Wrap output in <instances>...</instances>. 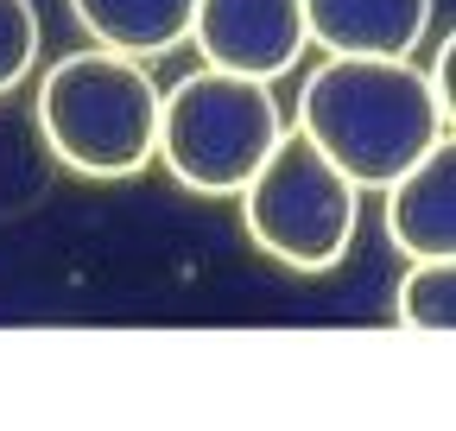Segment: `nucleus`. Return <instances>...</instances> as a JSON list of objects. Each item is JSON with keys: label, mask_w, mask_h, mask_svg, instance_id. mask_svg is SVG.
Returning a JSON list of instances; mask_svg holds the SVG:
<instances>
[{"label": "nucleus", "mask_w": 456, "mask_h": 431, "mask_svg": "<svg viewBox=\"0 0 456 431\" xmlns=\"http://www.w3.org/2000/svg\"><path fill=\"white\" fill-rule=\"evenodd\" d=\"M292 127L355 191H387L450 134V115L412 58H323L298 89Z\"/></svg>", "instance_id": "nucleus-1"}, {"label": "nucleus", "mask_w": 456, "mask_h": 431, "mask_svg": "<svg viewBox=\"0 0 456 431\" xmlns=\"http://www.w3.org/2000/svg\"><path fill=\"white\" fill-rule=\"evenodd\" d=\"M159 95L165 89L152 83L146 58L89 45L38 77L32 115L64 172L114 184L140 178L159 159Z\"/></svg>", "instance_id": "nucleus-2"}, {"label": "nucleus", "mask_w": 456, "mask_h": 431, "mask_svg": "<svg viewBox=\"0 0 456 431\" xmlns=\"http://www.w3.org/2000/svg\"><path fill=\"white\" fill-rule=\"evenodd\" d=\"M285 134L273 83L197 64L159 95V159L197 197H235Z\"/></svg>", "instance_id": "nucleus-3"}, {"label": "nucleus", "mask_w": 456, "mask_h": 431, "mask_svg": "<svg viewBox=\"0 0 456 431\" xmlns=\"http://www.w3.org/2000/svg\"><path fill=\"white\" fill-rule=\"evenodd\" d=\"M235 197H241L248 241L273 254L279 266H292V273H330L349 254L355 223H362V191L298 127L279 134V146L260 159V172Z\"/></svg>", "instance_id": "nucleus-4"}, {"label": "nucleus", "mask_w": 456, "mask_h": 431, "mask_svg": "<svg viewBox=\"0 0 456 431\" xmlns=\"http://www.w3.org/2000/svg\"><path fill=\"white\" fill-rule=\"evenodd\" d=\"M184 45H197V58L216 70L279 83L285 70H298L311 32L298 0H197Z\"/></svg>", "instance_id": "nucleus-5"}, {"label": "nucleus", "mask_w": 456, "mask_h": 431, "mask_svg": "<svg viewBox=\"0 0 456 431\" xmlns=\"http://www.w3.org/2000/svg\"><path fill=\"white\" fill-rule=\"evenodd\" d=\"M387 241L406 260L456 254V146H450V134L387 184Z\"/></svg>", "instance_id": "nucleus-6"}, {"label": "nucleus", "mask_w": 456, "mask_h": 431, "mask_svg": "<svg viewBox=\"0 0 456 431\" xmlns=\"http://www.w3.org/2000/svg\"><path fill=\"white\" fill-rule=\"evenodd\" d=\"M311 45L330 58H412L437 0H298Z\"/></svg>", "instance_id": "nucleus-7"}, {"label": "nucleus", "mask_w": 456, "mask_h": 431, "mask_svg": "<svg viewBox=\"0 0 456 431\" xmlns=\"http://www.w3.org/2000/svg\"><path fill=\"white\" fill-rule=\"evenodd\" d=\"M70 13L83 20V32L108 51L127 58H165L191 38V13L197 0H70Z\"/></svg>", "instance_id": "nucleus-8"}, {"label": "nucleus", "mask_w": 456, "mask_h": 431, "mask_svg": "<svg viewBox=\"0 0 456 431\" xmlns=\"http://www.w3.org/2000/svg\"><path fill=\"white\" fill-rule=\"evenodd\" d=\"M393 317L406 323V330H419V337H450V323H456V254L412 260L406 280H399Z\"/></svg>", "instance_id": "nucleus-9"}, {"label": "nucleus", "mask_w": 456, "mask_h": 431, "mask_svg": "<svg viewBox=\"0 0 456 431\" xmlns=\"http://www.w3.org/2000/svg\"><path fill=\"white\" fill-rule=\"evenodd\" d=\"M38 45H45L38 7H32V0H0V95H13L32 77Z\"/></svg>", "instance_id": "nucleus-10"}, {"label": "nucleus", "mask_w": 456, "mask_h": 431, "mask_svg": "<svg viewBox=\"0 0 456 431\" xmlns=\"http://www.w3.org/2000/svg\"><path fill=\"white\" fill-rule=\"evenodd\" d=\"M450 77H456V38H444V45H437V64L425 70V83H431V95H437L444 115H450V102H456V83H450Z\"/></svg>", "instance_id": "nucleus-11"}]
</instances>
